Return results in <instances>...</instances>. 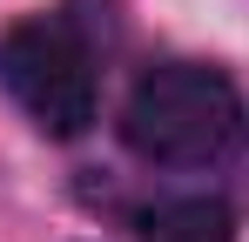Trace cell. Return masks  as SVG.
Wrapping results in <instances>:
<instances>
[{"label": "cell", "mask_w": 249, "mask_h": 242, "mask_svg": "<svg viewBox=\"0 0 249 242\" xmlns=\"http://www.w3.org/2000/svg\"><path fill=\"white\" fill-rule=\"evenodd\" d=\"M122 141L155 168L222 161L243 141V94L222 68H202V61L148 68L122 101Z\"/></svg>", "instance_id": "cell-1"}, {"label": "cell", "mask_w": 249, "mask_h": 242, "mask_svg": "<svg viewBox=\"0 0 249 242\" xmlns=\"http://www.w3.org/2000/svg\"><path fill=\"white\" fill-rule=\"evenodd\" d=\"M0 81L41 135H81L94 121V61L68 20H20L0 34Z\"/></svg>", "instance_id": "cell-2"}, {"label": "cell", "mask_w": 249, "mask_h": 242, "mask_svg": "<svg viewBox=\"0 0 249 242\" xmlns=\"http://www.w3.org/2000/svg\"><path fill=\"white\" fill-rule=\"evenodd\" d=\"M142 242H236V222L222 202H168L148 215Z\"/></svg>", "instance_id": "cell-3"}]
</instances>
